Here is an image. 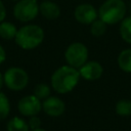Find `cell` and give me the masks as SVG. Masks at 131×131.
I'll return each mask as SVG.
<instances>
[{
  "instance_id": "obj_5",
  "label": "cell",
  "mask_w": 131,
  "mask_h": 131,
  "mask_svg": "<svg viewBox=\"0 0 131 131\" xmlns=\"http://www.w3.org/2000/svg\"><path fill=\"white\" fill-rule=\"evenodd\" d=\"M4 84L12 91H20L29 83V75L20 68L13 67L4 73Z\"/></svg>"
},
{
  "instance_id": "obj_24",
  "label": "cell",
  "mask_w": 131,
  "mask_h": 131,
  "mask_svg": "<svg viewBox=\"0 0 131 131\" xmlns=\"http://www.w3.org/2000/svg\"><path fill=\"white\" fill-rule=\"evenodd\" d=\"M31 131H46L45 129H42V128H37V129H33Z\"/></svg>"
},
{
  "instance_id": "obj_3",
  "label": "cell",
  "mask_w": 131,
  "mask_h": 131,
  "mask_svg": "<svg viewBox=\"0 0 131 131\" xmlns=\"http://www.w3.org/2000/svg\"><path fill=\"white\" fill-rule=\"evenodd\" d=\"M127 6L123 0H105L98 9V17L106 25L121 23L126 17Z\"/></svg>"
},
{
  "instance_id": "obj_20",
  "label": "cell",
  "mask_w": 131,
  "mask_h": 131,
  "mask_svg": "<svg viewBox=\"0 0 131 131\" xmlns=\"http://www.w3.org/2000/svg\"><path fill=\"white\" fill-rule=\"evenodd\" d=\"M29 124V127L31 128V130L33 129H37V128H40V125H41V121L38 117L36 116H33V117H30V120L28 122Z\"/></svg>"
},
{
  "instance_id": "obj_18",
  "label": "cell",
  "mask_w": 131,
  "mask_h": 131,
  "mask_svg": "<svg viewBox=\"0 0 131 131\" xmlns=\"http://www.w3.org/2000/svg\"><path fill=\"white\" fill-rule=\"evenodd\" d=\"M9 112H10L9 100L3 92H0V121L6 119L9 115Z\"/></svg>"
},
{
  "instance_id": "obj_7",
  "label": "cell",
  "mask_w": 131,
  "mask_h": 131,
  "mask_svg": "<svg viewBox=\"0 0 131 131\" xmlns=\"http://www.w3.org/2000/svg\"><path fill=\"white\" fill-rule=\"evenodd\" d=\"M18 112L25 116V117H33L37 116L41 108L42 103L39 98H37L34 94L33 95H27L20 98V100L17 103Z\"/></svg>"
},
{
  "instance_id": "obj_8",
  "label": "cell",
  "mask_w": 131,
  "mask_h": 131,
  "mask_svg": "<svg viewBox=\"0 0 131 131\" xmlns=\"http://www.w3.org/2000/svg\"><path fill=\"white\" fill-rule=\"evenodd\" d=\"M74 16L76 20L82 25H91L97 19L98 11L89 3H82L78 5L74 10Z\"/></svg>"
},
{
  "instance_id": "obj_9",
  "label": "cell",
  "mask_w": 131,
  "mask_h": 131,
  "mask_svg": "<svg viewBox=\"0 0 131 131\" xmlns=\"http://www.w3.org/2000/svg\"><path fill=\"white\" fill-rule=\"evenodd\" d=\"M78 70H79L80 76L87 81H95L99 79L103 73L102 66L98 61H95V60L85 62Z\"/></svg>"
},
{
  "instance_id": "obj_27",
  "label": "cell",
  "mask_w": 131,
  "mask_h": 131,
  "mask_svg": "<svg viewBox=\"0 0 131 131\" xmlns=\"http://www.w3.org/2000/svg\"><path fill=\"white\" fill-rule=\"evenodd\" d=\"M43 1H48V0H43Z\"/></svg>"
},
{
  "instance_id": "obj_19",
  "label": "cell",
  "mask_w": 131,
  "mask_h": 131,
  "mask_svg": "<svg viewBox=\"0 0 131 131\" xmlns=\"http://www.w3.org/2000/svg\"><path fill=\"white\" fill-rule=\"evenodd\" d=\"M34 95L41 99H46L50 95V87L45 83H39L34 88Z\"/></svg>"
},
{
  "instance_id": "obj_25",
  "label": "cell",
  "mask_w": 131,
  "mask_h": 131,
  "mask_svg": "<svg viewBox=\"0 0 131 131\" xmlns=\"http://www.w3.org/2000/svg\"><path fill=\"white\" fill-rule=\"evenodd\" d=\"M130 12H131V4H130Z\"/></svg>"
},
{
  "instance_id": "obj_12",
  "label": "cell",
  "mask_w": 131,
  "mask_h": 131,
  "mask_svg": "<svg viewBox=\"0 0 131 131\" xmlns=\"http://www.w3.org/2000/svg\"><path fill=\"white\" fill-rule=\"evenodd\" d=\"M118 66L125 73H131V48L122 50L118 56Z\"/></svg>"
},
{
  "instance_id": "obj_2",
  "label": "cell",
  "mask_w": 131,
  "mask_h": 131,
  "mask_svg": "<svg viewBox=\"0 0 131 131\" xmlns=\"http://www.w3.org/2000/svg\"><path fill=\"white\" fill-rule=\"evenodd\" d=\"M15 43L25 50H31L38 47L44 40V31L37 25H27L17 30Z\"/></svg>"
},
{
  "instance_id": "obj_4",
  "label": "cell",
  "mask_w": 131,
  "mask_h": 131,
  "mask_svg": "<svg viewBox=\"0 0 131 131\" xmlns=\"http://www.w3.org/2000/svg\"><path fill=\"white\" fill-rule=\"evenodd\" d=\"M88 48L81 42L71 43L64 51V59L67 63L75 69H80L88 59Z\"/></svg>"
},
{
  "instance_id": "obj_22",
  "label": "cell",
  "mask_w": 131,
  "mask_h": 131,
  "mask_svg": "<svg viewBox=\"0 0 131 131\" xmlns=\"http://www.w3.org/2000/svg\"><path fill=\"white\" fill-rule=\"evenodd\" d=\"M6 58V53H5V50L3 49V47L0 45V64L5 60Z\"/></svg>"
},
{
  "instance_id": "obj_1",
  "label": "cell",
  "mask_w": 131,
  "mask_h": 131,
  "mask_svg": "<svg viewBox=\"0 0 131 131\" xmlns=\"http://www.w3.org/2000/svg\"><path fill=\"white\" fill-rule=\"evenodd\" d=\"M81 76L78 69L71 66H61L51 76V86L54 91L60 94L71 92L79 83Z\"/></svg>"
},
{
  "instance_id": "obj_16",
  "label": "cell",
  "mask_w": 131,
  "mask_h": 131,
  "mask_svg": "<svg viewBox=\"0 0 131 131\" xmlns=\"http://www.w3.org/2000/svg\"><path fill=\"white\" fill-rule=\"evenodd\" d=\"M116 113L122 117H128L131 115V100L121 99L116 104Z\"/></svg>"
},
{
  "instance_id": "obj_26",
  "label": "cell",
  "mask_w": 131,
  "mask_h": 131,
  "mask_svg": "<svg viewBox=\"0 0 131 131\" xmlns=\"http://www.w3.org/2000/svg\"><path fill=\"white\" fill-rule=\"evenodd\" d=\"M12 1H16V2H17V1H19V0H12Z\"/></svg>"
},
{
  "instance_id": "obj_17",
  "label": "cell",
  "mask_w": 131,
  "mask_h": 131,
  "mask_svg": "<svg viewBox=\"0 0 131 131\" xmlns=\"http://www.w3.org/2000/svg\"><path fill=\"white\" fill-rule=\"evenodd\" d=\"M106 26L107 25L103 20H101L100 18H97L90 25V33L94 37H100L105 33Z\"/></svg>"
},
{
  "instance_id": "obj_6",
  "label": "cell",
  "mask_w": 131,
  "mask_h": 131,
  "mask_svg": "<svg viewBox=\"0 0 131 131\" xmlns=\"http://www.w3.org/2000/svg\"><path fill=\"white\" fill-rule=\"evenodd\" d=\"M39 13L37 0H19L13 7V15L19 21H31Z\"/></svg>"
},
{
  "instance_id": "obj_10",
  "label": "cell",
  "mask_w": 131,
  "mask_h": 131,
  "mask_svg": "<svg viewBox=\"0 0 131 131\" xmlns=\"http://www.w3.org/2000/svg\"><path fill=\"white\" fill-rule=\"evenodd\" d=\"M42 108L50 117H59L64 113L66 104L59 97L49 96L42 102Z\"/></svg>"
},
{
  "instance_id": "obj_15",
  "label": "cell",
  "mask_w": 131,
  "mask_h": 131,
  "mask_svg": "<svg viewBox=\"0 0 131 131\" xmlns=\"http://www.w3.org/2000/svg\"><path fill=\"white\" fill-rule=\"evenodd\" d=\"M120 35L125 42H127L128 44H131V14L129 16H126L121 21Z\"/></svg>"
},
{
  "instance_id": "obj_13",
  "label": "cell",
  "mask_w": 131,
  "mask_h": 131,
  "mask_svg": "<svg viewBox=\"0 0 131 131\" xmlns=\"http://www.w3.org/2000/svg\"><path fill=\"white\" fill-rule=\"evenodd\" d=\"M7 131H29L30 127L28 122L19 117H13L7 122L6 125Z\"/></svg>"
},
{
  "instance_id": "obj_23",
  "label": "cell",
  "mask_w": 131,
  "mask_h": 131,
  "mask_svg": "<svg viewBox=\"0 0 131 131\" xmlns=\"http://www.w3.org/2000/svg\"><path fill=\"white\" fill-rule=\"evenodd\" d=\"M3 84H4V77H3V75L0 73V89L2 88Z\"/></svg>"
},
{
  "instance_id": "obj_14",
  "label": "cell",
  "mask_w": 131,
  "mask_h": 131,
  "mask_svg": "<svg viewBox=\"0 0 131 131\" xmlns=\"http://www.w3.org/2000/svg\"><path fill=\"white\" fill-rule=\"evenodd\" d=\"M17 30L15 26L9 21L0 23V37L5 40H11L15 38Z\"/></svg>"
},
{
  "instance_id": "obj_11",
  "label": "cell",
  "mask_w": 131,
  "mask_h": 131,
  "mask_svg": "<svg viewBox=\"0 0 131 131\" xmlns=\"http://www.w3.org/2000/svg\"><path fill=\"white\" fill-rule=\"evenodd\" d=\"M39 12L47 19H55L60 15V8L51 0L42 1L39 4Z\"/></svg>"
},
{
  "instance_id": "obj_21",
  "label": "cell",
  "mask_w": 131,
  "mask_h": 131,
  "mask_svg": "<svg viewBox=\"0 0 131 131\" xmlns=\"http://www.w3.org/2000/svg\"><path fill=\"white\" fill-rule=\"evenodd\" d=\"M6 16V9L4 7V4L2 3V1L0 0V23H2L4 20Z\"/></svg>"
}]
</instances>
